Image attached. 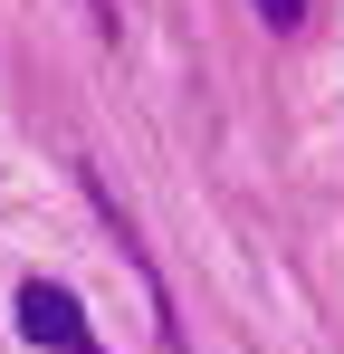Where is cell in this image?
Returning a JSON list of instances; mask_svg holds the SVG:
<instances>
[{"label": "cell", "instance_id": "cell-1", "mask_svg": "<svg viewBox=\"0 0 344 354\" xmlns=\"http://www.w3.org/2000/svg\"><path fill=\"white\" fill-rule=\"evenodd\" d=\"M19 335L39 354H106L96 326H86V306L57 288V278H19Z\"/></svg>", "mask_w": 344, "mask_h": 354}, {"label": "cell", "instance_id": "cell-2", "mask_svg": "<svg viewBox=\"0 0 344 354\" xmlns=\"http://www.w3.org/2000/svg\"><path fill=\"white\" fill-rule=\"evenodd\" d=\"M258 19H268V29L287 39V29H306V0H258Z\"/></svg>", "mask_w": 344, "mask_h": 354}, {"label": "cell", "instance_id": "cell-3", "mask_svg": "<svg viewBox=\"0 0 344 354\" xmlns=\"http://www.w3.org/2000/svg\"><path fill=\"white\" fill-rule=\"evenodd\" d=\"M86 10H96V39H115V0H86Z\"/></svg>", "mask_w": 344, "mask_h": 354}]
</instances>
